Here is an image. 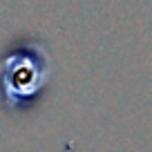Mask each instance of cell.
<instances>
[{
    "instance_id": "1",
    "label": "cell",
    "mask_w": 152,
    "mask_h": 152,
    "mask_svg": "<svg viewBox=\"0 0 152 152\" xmlns=\"http://www.w3.org/2000/svg\"><path fill=\"white\" fill-rule=\"evenodd\" d=\"M52 78V58L36 40L20 43L0 56V112L18 119L34 112Z\"/></svg>"
}]
</instances>
